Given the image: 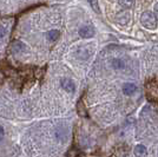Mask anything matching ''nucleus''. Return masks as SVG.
<instances>
[{
	"label": "nucleus",
	"mask_w": 158,
	"mask_h": 157,
	"mask_svg": "<svg viewBox=\"0 0 158 157\" xmlns=\"http://www.w3.org/2000/svg\"><path fill=\"white\" fill-rule=\"evenodd\" d=\"M61 85L67 92H74V90H76V85L71 79H64L61 82Z\"/></svg>",
	"instance_id": "nucleus-5"
},
{
	"label": "nucleus",
	"mask_w": 158,
	"mask_h": 157,
	"mask_svg": "<svg viewBox=\"0 0 158 157\" xmlns=\"http://www.w3.org/2000/svg\"><path fill=\"white\" fill-rule=\"evenodd\" d=\"M136 90H137V86L135 85L133 83H125L123 85V92H124V95H126V96L133 95L136 92Z\"/></svg>",
	"instance_id": "nucleus-4"
},
{
	"label": "nucleus",
	"mask_w": 158,
	"mask_h": 157,
	"mask_svg": "<svg viewBox=\"0 0 158 157\" xmlns=\"http://www.w3.org/2000/svg\"><path fill=\"white\" fill-rule=\"evenodd\" d=\"M77 111H78V115L80 117H87V111H86L85 104L83 103L81 99L77 103Z\"/></svg>",
	"instance_id": "nucleus-8"
},
{
	"label": "nucleus",
	"mask_w": 158,
	"mask_h": 157,
	"mask_svg": "<svg viewBox=\"0 0 158 157\" xmlns=\"http://www.w3.org/2000/svg\"><path fill=\"white\" fill-rule=\"evenodd\" d=\"M89 4L91 5V7L93 8V11H96L97 13H99V4H98V0H87Z\"/></svg>",
	"instance_id": "nucleus-14"
},
{
	"label": "nucleus",
	"mask_w": 158,
	"mask_h": 157,
	"mask_svg": "<svg viewBox=\"0 0 158 157\" xmlns=\"http://www.w3.org/2000/svg\"><path fill=\"white\" fill-rule=\"evenodd\" d=\"M4 136H5V131L2 129V126H0V141L4 138Z\"/></svg>",
	"instance_id": "nucleus-16"
},
{
	"label": "nucleus",
	"mask_w": 158,
	"mask_h": 157,
	"mask_svg": "<svg viewBox=\"0 0 158 157\" xmlns=\"http://www.w3.org/2000/svg\"><path fill=\"white\" fill-rule=\"evenodd\" d=\"M119 5L125 8H131L135 5V0H118Z\"/></svg>",
	"instance_id": "nucleus-12"
},
{
	"label": "nucleus",
	"mask_w": 158,
	"mask_h": 157,
	"mask_svg": "<svg viewBox=\"0 0 158 157\" xmlns=\"http://www.w3.org/2000/svg\"><path fill=\"white\" fill-rule=\"evenodd\" d=\"M135 155L138 157L146 156V148H145L144 145H142V144L137 145V146L135 148Z\"/></svg>",
	"instance_id": "nucleus-10"
},
{
	"label": "nucleus",
	"mask_w": 158,
	"mask_h": 157,
	"mask_svg": "<svg viewBox=\"0 0 158 157\" xmlns=\"http://www.w3.org/2000/svg\"><path fill=\"white\" fill-rule=\"evenodd\" d=\"M140 23L142 25L149 30H155L157 27V18L156 15L151 12H144L140 17Z\"/></svg>",
	"instance_id": "nucleus-1"
},
{
	"label": "nucleus",
	"mask_w": 158,
	"mask_h": 157,
	"mask_svg": "<svg viewBox=\"0 0 158 157\" xmlns=\"http://www.w3.org/2000/svg\"><path fill=\"white\" fill-rule=\"evenodd\" d=\"M90 51L86 49V47H79L78 50H77V52H76V54H77V57L80 59H87L89 57H90Z\"/></svg>",
	"instance_id": "nucleus-7"
},
{
	"label": "nucleus",
	"mask_w": 158,
	"mask_h": 157,
	"mask_svg": "<svg viewBox=\"0 0 158 157\" xmlns=\"http://www.w3.org/2000/svg\"><path fill=\"white\" fill-rule=\"evenodd\" d=\"M59 36H60L59 31L52 30V31H50V32L47 33V39L50 40V41H57L58 38H59Z\"/></svg>",
	"instance_id": "nucleus-11"
},
{
	"label": "nucleus",
	"mask_w": 158,
	"mask_h": 157,
	"mask_svg": "<svg viewBox=\"0 0 158 157\" xmlns=\"http://www.w3.org/2000/svg\"><path fill=\"white\" fill-rule=\"evenodd\" d=\"M130 20V13L127 12H123V13H118L116 17V21L122 24V25H125L126 23Z\"/></svg>",
	"instance_id": "nucleus-6"
},
{
	"label": "nucleus",
	"mask_w": 158,
	"mask_h": 157,
	"mask_svg": "<svg viewBox=\"0 0 158 157\" xmlns=\"http://www.w3.org/2000/svg\"><path fill=\"white\" fill-rule=\"evenodd\" d=\"M155 15H156V18L158 19V4L155 5Z\"/></svg>",
	"instance_id": "nucleus-17"
},
{
	"label": "nucleus",
	"mask_w": 158,
	"mask_h": 157,
	"mask_svg": "<svg viewBox=\"0 0 158 157\" xmlns=\"http://www.w3.org/2000/svg\"><path fill=\"white\" fill-rule=\"evenodd\" d=\"M145 92H146V97H148L149 100L157 102L158 100V82L157 80L149 82V83L145 85Z\"/></svg>",
	"instance_id": "nucleus-2"
},
{
	"label": "nucleus",
	"mask_w": 158,
	"mask_h": 157,
	"mask_svg": "<svg viewBox=\"0 0 158 157\" xmlns=\"http://www.w3.org/2000/svg\"><path fill=\"white\" fill-rule=\"evenodd\" d=\"M111 66L114 69V70H122V69H124V62L122 60V59H112L111 60Z\"/></svg>",
	"instance_id": "nucleus-9"
},
{
	"label": "nucleus",
	"mask_w": 158,
	"mask_h": 157,
	"mask_svg": "<svg viewBox=\"0 0 158 157\" xmlns=\"http://www.w3.org/2000/svg\"><path fill=\"white\" fill-rule=\"evenodd\" d=\"M79 36H81L83 38H92L94 36V28L91 25H85L79 30Z\"/></svg>",
	"instance_id": "nucleus-3"
},
{
	"label": "nucleus",
	"mask_w": 158,
	"mask_h": 157,
	"mask_svg": "<svg viewBox=\"0 0 158 157\" xmlns=\"http://www.w3.org/2000/svg\"><path fill=\"white\" fill-rule=\"evenodd\" d=\"M5 34H6V28L2 25H0V38H2Z\"/></svg>",
	"instance_id": "nucleus-15"
},
{
	"label": "nucleus",
	"mask_w": 158,
	"mask_h": 157,
	"mask_svg": "<svg viewBox=\"0 0 158 157\" xmlns=\"http://www.w3.org/2000/svg\"><path fill=\"white\" fill-rule=\"evenodd\" d=\"M12 49H13L14 52H20V51L25 50V45L21 41H14L13 45H12Z\"/></svg>",
	"instance_id": "nucleus-13"
}]
</instances>
